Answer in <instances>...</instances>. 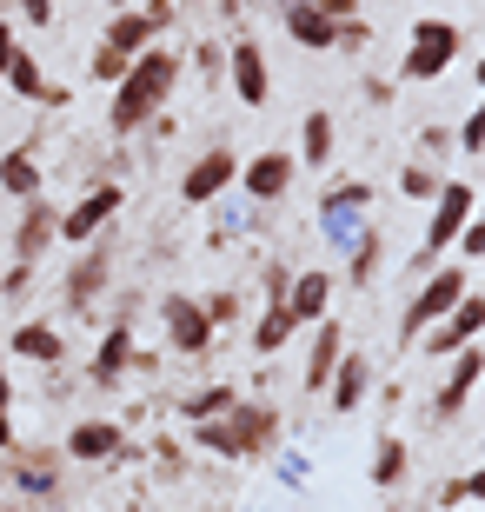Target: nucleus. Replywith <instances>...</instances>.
I'll list each match as a JSON object with an SVG mask.
<instances>
[{"instance_id": "26", "label": "nucleus", "mask_w": 485, "mask_h": 512, "mask_svg": "<svg viewBox=\"0 0 485 512\" xmlns=\"http://www.w3.org/2000/svg\"><path fill=\"white\" fill-rule=\"evenodd\" d=\"M406 439H379V446H373V486H386V493H392V486H399V479H406Z\"/></svg>"}, {"instance_id": "43", "label": "nucleus", "mask_w": 485, "mask_h": 512, "mask_svg": "<svg viewBox=\"0 0 485 512\" xmlns=\"http://www.w3.org/2000/svg\"><path fill=\"white\" fill-rule=\"evenodd\" d=\"M0 273H7V266H0ZM0 300H7V293H0Z\"/></svg>"}, {"instance_id": "29", "label": "nucleus", "mask_w": 485, "mask_h": 512, "mask_svg": "<svg viewBox=\"0 0 485 512\" xmlns=\"http://www.w3.org/2000/svg\"><path fill=\"white\" fill-rule=\"evenodd\" d=\"M233 386H206V393H193V399H180V419H213V413H226L233 406Z\"/></svg>"}, {"instance_id": "30", "label": "nucleus", "mask_w": 485, "mask_h": 512, "mask_svg": "<svg viewBox=\"0 0 485 512\" xmlns=\"http://www.w3.org/2000/svg\"><path fill=\"white\" fill-rule=\"evenodd\" d=\"M346 273H353V286H366L379 273V240L373 233H359V247H353V266H346Z\"/></svg>"}, {"instance_id": "40", "label": "nucleus", "mask_w": 485, "mask_h": 512, "mask_svg": "<svg viewBox=\"0 0 485 512\" xmlns=\"http://www.w3.org/2000/svg\"><path fill=\"white\" fill-rule=\"evenodd\" d=\"M466 499H485V473H466Z\"/></svg>"}, {"instance_id": "32", "label": "nucleus", "mask_w": 485, "mask_h": 512, "mask_svg": "<svg viewBox=\"0 0 485 512\" xmlns=\"http://www.w3.org/2000/svg\"><path fill=\"white\" fill-rule=\"evenodd\" d=\"M459 253H466V260H485V213H479V220H466V233H459Z\"/></svg>"}, {"instance_id": "37", "label": "nucleus", "mask_w": 485, "mask_h": 512, "mask_svg": "<svg viewBox=\"0 0 485 512\" xmlns=\"http://www.w3.org/2000/svg\"><path fill=\"white\" fill-rule=\"evenodd\" d=\"M14 54H20V34L0 20V74H7V60H14Z\"/></svg>"}, {"instance_id": "11", "label": "nucleus", "mask_w": 485, "mask_h": 512, "mask_svg": "<svg viewBox=\"0 0 485 512\" xmlns=\"http://www.w3.org/2000/svg\"><path fill=\"white\" fill-rule=\"evenodd\" d=\"M226 74H233V100H240V107H266L273 74H266V54L253 40H233V47H226Z\"/></svg>"}, {"instance_id": "20", "label": "nucleus", "mask_w": 485, "mask_h": 512, "mask_svg": "<svg viewBox=\"0 0 485 512\" xmlns=\"http://www.w3.org/2000/svg\"><path fill=\"white\" fill-rule=\"evenodd\" d=\"M366 386H373V366L359 360V353H339L333 380H326V393H333V413H353L359 399H366Z\"/></svg>"}, {"instance_id": "14", "label": "nucleus", "mask_w": 485, "mask_h": 512, "mask_svg": "<svg viewBox=\"0 0 485 512\" xmlns=\"http://www.w3.org/2000/svg\"><path fill=\"white\" fill-rule=\"evenodd\" d=\"M339 353H346V333H339V320H319V326H313V353H306V373H299V386H306V393H326V380H333Z\"/></svg>"}, {"instance_id": "28", "label": "nucleus", "mask_w": 485, "mask_h": 512, "mask_svg": "<svg viewBox=\"0 0 485 512\" xmlns=\"http://www.w3.org/2000/svg\"><path fill=\"white\" fill-rule=\"evenodd\" d=\"M100 280H107V260H80L74 273H67V300H74V306H87V300L100 293Z\"/></svg>"}, {"instance_id": "9", "label": "nucleus", "mask_w": 485, "mask_h": 512, "mask_svg": "<svg viewBox=\"0 0 485 512\" xmlns=\"http://www.w3.org/2000/svg\"><path fill=\"white\" fill-rule=\"evenodd\" d=\"M120 207H127V193L113 187V180H100V187L87 193L80 207H67V213H60V240H67V247H80V240H94V233L107 227V220H113Z\"/></svg>"}, {"instance_id": "22", "label": "nucleus", "mask_w": 485, "mask_h": 512, "mask_svg": "<svg viewBox=\"0 0 485 512\" xmlns=\"http://www.w3.org/2000/svg\"><path fill=\"white\" fill-rule=\"evenodd\" d=\"M127 360H133V326L120 320V326H107V340H100V353H94V380L100 386H120Z\"/></svg>"}, {"instance_id": "17", "label": "nucleus", "mask_w": 485, "mask_h": 512, "mask_svg": "<svg viewBox=\"0 0 485 512\" xmlns=\"http://www.w3.org/2000/svg\"><path fill=\"white\" fill-rule=\"evenodd\" d=\"M7 353H14V360H34V366H60L67 360V340H60L47 320H27V326L7 333Z\"/></svg>"}, {"instance_id": "1", "label": "nucleus", "mask_w": 485, "mask_h": 512, "mask_svg": "<svg viewBox=\"0 0 485 512\" xmlns=\"http://www.w3.org/2000/svg\"><path fill=\"white\" fill-rule=\"evenodd\" d=\"M173 80H180V54L173 47H147L127 74L113 80V107H107L113 133H133V127H147V120H160Z\"/></svg>"}, {"instance_id": "25", "label": "nucleus", "mask_w": 485, "mask_h": 512, "mask_svg": "<svg viewBox=\"0 0 485 512\" xmlns=\"http://www.w3.org/2000/svg\"><path fill=\"white\" fill-rule=\"evenodd\" d=\"M0 80H7V94H14V100H40V94H47V80H40V60L27 54V47L7 60V74H0Z\"/></svg>"}, {"instance_id": "6", "label": "nucleus", "mask_w": 485, "mask_h": 512, "mask_svg": "<svg viewBox=\"0 0 485 512\" xmlns=\"http://www.w3.org/2000/svg\"><path fill=\"white\" fill-rule=\"evenodd\" d=\"M452 60H459V27H452V20H419V27H412V54H406L399 74L406 80H439Z\"/></svg>"}, {"instance_id": "31", "label": "nucleus", "mask_w": 485, "mask_h": 512, "mask_svg": "<svg viewBox=\"0 0 485 512\" xmlns=\"http://www.w3.org/2000/svg\"><path fill=\"white\" fill-rule=\"evenodd\" d=\"M200 306H206V320H213V326L240 320V293H213V300H200Z\"/></svg>"}, {"instance_id": "44", "label": "nucleus", "mask_w": 485, "mask_h": 512, "mask_svg": "<svg viewBox=\"0 0 485 512\" xmlns=\"http://www.w3.org/2000/svg\"><path fill=\"white\" fill-rule=\"evenodd\" d=\"M479 213H485V207H479Z\"/></svg>"}, {"instance_id": "10", "label": "nucleus", "mask_w": 485, "mask_h": 512, "mask_svg": "<svg viewBox=\"0 0 485 512\" xmlns=\"http://www.w3.org/2000/svg\"><path fill=\"white\" fill-rule=\"evenodd\" d=\"M120 453H127V426L120 419H80L74 433H67V459L74 466H107Z\"/></svg>"}, {"instance_id": "34", "label": "nucleus", "mask_w": 485, "mask_h": 512, "mask_svg": "<svg viewBox=\"0 0 485 512\" xmlns=\"http://www.w3.org/2000/svg\"><path fill=\"white\" fill-rule=\"evenodd\" d=\"M459 140H466V153H485V107L466 120V127H459Z\"/></svg>"}, {"instance_id": "41", "label": "nucleus", "mask_w": 485, "mask_h": 512, "mask_svg": "<svg viewBox=\"0 0 485 512\" xmlns=\"http://www.w3.org/2000/svg\"><path fill=\"white\" fill-rule=\"evenodd\" d=\"M107 7H113V14H120V7H133V0H107Z\"/></svg>"}, {"instance_id": "8", "label": "nucleus", "mask_w": 485, "mask_h": 512, "mask_svg": "<svg viewBox=\"0 0 485 512\" xmlns=\"http://www.w3.org/2000/svg\"><path fill=\"white\" fill-rule=\"evenodd\" d=\"M240 180V153H226V147H213V153H200L187 167V180H180V200L187 207H213L226 187Z\"/></svg>"}, {"instance_id": "42", "label": "nucleus", "mask_w": 485, "mask_h": 512, "mask_svg": "<svg viewBox=\"0 0 485 512\" xmlns=\"http://www.w3.org/2000/svg\"><path fill=\"white\" fill-rule=\"evenodd\" d=\"M479 87H485V60H479Z\"/></svg>"}, {"instance_id": "15", "label": "nucleus", "mask_w": 485, "mask_h": 512, "mask_svg": "<svg viewBox=\"0 0 485 512\" xmlns=\"http://www.w3.org/2000/svg\"><path fill=\"white\" fill-rule=\"evenodd\" d=\"M167 340L180 346V353H206V340H213V320H206L200 300H180V293L167 300Z\"/></svg>"}, {"instance_id": "3", "label": "nucleus", "mask_w": 485, "mask_h": 512, "mask_svg": "<svg viewBox=\"0 0 485 512\" xmlns=\"http://www.w3.org/2000/svg\"><path fill=\"white\" fill-rule=\"evenodd\" d=\"M472 207H479V193L466 187V180H446V187L432 193V220H426V247H419V260L412 266H439V253L446 247H459V233H466V220H472Z\"/></svg>"}, {"instance_id": "13", "label": "nucleus", "mask_w": 485, "mask_h": 512, "mask_svg": "<svg viewBox=\"0 0 485 512\" xmlns=\"http://www.w3.org/2000/svg\"><path fill=\"white\" fill-rule=\"evenodd\" d=\"M479 380H485V353H479V346H459V353H452L446 386H439V399H432V406H439V419L459 413V406L472 399V386H479Z\"/></svg>"}, {"instance_id": "16", "label": "nucleus", "mask_w": 485, "mask_h": 512, "mask_svg": "<svg viewBox=\"0 0 485 512\" xmlns=\"http://www.w3.org/2000/svg\"><path fill=\"white\" fill-rule=\"evenodd\" d=\"M240 187L253 193V200H280V193L293 187V160H286L280 147H273V153H253V160L240 167Z\"/></svg>"}, {"instance_id": "27", "label": "nucleus", "mask_w": 485, "mask_h": 512, "mask_svg": "<svg viewBox=\"0 0 485 512\" xmlns=\"http://www.w3.org/2000/svg\"><path fill=\"white\" fill-rule=\"evenodd\" d=\"M293 333H299V326H293V313H286V306L273 300V306H266V320L253 326V346H260V353H280V346L293 340Z\"/></svg>"}, {"instance_id": "35", "label": "nucleus", "mask_w": 485, "mask_h": 512, "mask_svg": "<svg viewBox=\"0 0 485 512\" xmlns=\"http://www.w3.org/2000/svg\"><path fill=\"white\" fill-rule=\"evenodd\" d=\"M406 193H419V200H432V193H439V180H432L426 167H406Z\"/></svg>"}, {"instance_id": "5", "label": "nucleus", "mask_w": 485, "mask_h": 512, "mask_svg": "<svg viewBox=\"0 0 485 512\" xmlns=\"http://www.w3.org/2000/svg\"><path fill=\"white\" fill-rule=\"evenodd\" d=\"M147 40H153V20H147V14H133V7H120V14L107 20V34H100L94 80H120V74L133 67V60L147 54Z\"/></svg>"}, {"instance_id": "23", "label": "nucleus", "mask_w": 485, "mask_h": 512, "mask_svg": "<svg viewBox=\"0 0 485 512\" xmlns=\"http://www.w3.org/2000/svg\"><path fill=\"white\" fill-rule=\"evenodd\" d=\"M333 114H306V127H299V160L306 167H333Z\"/></svg>"}, {"instance_id": "33", "label": "nucleus", "mask_w": 485, "mask_h": 512, "mask_svg": "<svg viewBox=\"0 0 485 512\" xmlns=\"http://www.w3.org/2000/svg\"><path fill=\"white\" fill-rule=\"evenodd\" d=\"M366 200H373V187H359V180H346V187L326 193V207H366Z\"/></svg>"}, {"instance_id": "19", "label": "nucleus", "mask_w": 485, "mask_h": 512, "mask_svg": "<svg viewBox=\"0 0 485 512\" xmlns=\"http://www.w3.org/2000/svg\"><path fill=\"white\" fill-rule=\"evenodd\" d=\"M286 34L299 40V47H339V20L333 14H319L313 0H286Z\"/></svg>"}, {"instance_id": "24", "label": "nucleus", "mask_w": 485, "mask_h": 512, "mask_svg": "<svg viewBox=\"0 0 485 512\" xmlns=\"http://www.w3.org/2000/svg\"><path fill=\"white\" fill-rule=\"evenodd\" d=\"M0 187H7V193H14V200H34V193H40V160H34V153H0Z\"/></svg>"}, {"instance_id": "38", "label": "nucleus", "mask_w": 485, "mask_h": 512, "mask_svg": "<svg viewBox=\"0 0 485 512\" xmlns=\"http://www.w3.org/2000/svg\"><path fill=\"white\" fill-rule=\"evenodd\" d=\"M319 14H333V20H353L359 14V0H313Z\"/></svg>"}, {"instance_id": "18", "label": "nucleus", "mask_w": 485, "mask_h": 512, "mask_svg": "<svg viewBox=\"0 0 485 512\" xmlns=\"http://www.w3.org/2000/svg\"><path fill=\"white\" fill-rule=\"evenodd\" d=\"M326 300H333V280L326 273H299V280H286V313H293V326H319L326 320Z\"/></svg>"}, {"instance_id": "12", "label": "nucleus", "mask_w": 485, "mask_h": 512, "mask_svg": "<svg viewBox=\"0 0 485 512\" xmlns=\"http://www.w3.org/2000/svg\"><path fill=\"white\" fill-rule=\"evenodd\" d=\"M47 240H60V213L47 207V200H20V227H14V260L27 266V273H34V260L40 253H47Z\"/></svg>"}, {"instance_id": "21", "label": "nucleus", "mask_w": 485, "mask_h": 512, "mask_svg": "<svg viewBox=\"0 0 485 512\" xmlns=\"http://www.w3.org/2000/svg\"><path fill=\"white\" fill-rule=\"evenodd\" d=\"M54 486H60V473H54V453L14 446V493H34V499H47Z\"/></svg>"}, {"instance_id": "4", "label": "nucleus", "mask_w": 485, "mask_h": 512, "mask_svg": "<svg viewBox=\"0 0 485 512\" xmlns=\"http://www.w3.org/2000/svg\"><path fill=\"white\" fill-rule=\"evenodd\" d=\"M472 286H466V266H432V280L412 293V306H406V320H399V340H419L426 326H439L452 313V306L466 300Z\"/></svg>"}, {"instance_id": "2", "label": "nucleus", "mask_w": 485, "mask_h": 512, "mask_svg": "<svg viewBox=\"0 0 485 512\" xmlns=\"http://www.w3.org/2000/svg\"><path fill=\"white\" fill-rule=\"evenodd\" d=\"M273 433H280V419L266 413V406H240V399H233L226 413H213V419H193V439L213 446V453H233V459L273 446Z\"/></svg>"}, {"instance_id": "36", "label": "nucleus", "mask_w": 485, "mask_h": 512, "mask_svg": "<svg viewBox=\"0 0 485 512\" xmlns=\"http://www.w3.org/2000/svg\"><path fill=\"white\" fill-rule=\"evenodd\" d=\"M20 14H27V27H47L54 20V0H20Z\"/></svg>"}, {"instance_id": "39", "label": "nucleus", "mask_w": 485, "mask_h": 512, "mask_svg": "<svg viewBox=\"0 0 485 512\" xmlns=\"http://www.w3.org/2000/svg\"><path fill=\"white\" fill-rule=\"evenodd\" d=\"M14 406V380H7V366H0V413Z\"/></svg>"}, {"instance_id": "7", "label": "nucleus", "mask_w": 485, "mask_h": 512, "mask_svg": "<svg viewBox=\"0 0 485 512\" xmlns=\"http://www.w3.org/2000/svg\"><path fill=\"white\" fill-rule=\"evenodd\" d=\"M479 333H485V293H466V300L452 306V313H446L439 326H426L419 340H426V353H439V360H452V353H459V346H472Z\"/></svg>"}]
</instances>
